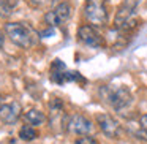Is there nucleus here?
Masks as SVG:
<instances>
[{"label":"nucleus","instance_id":"ddd939ff","mask_svg":"<svg viewBox=\"0 0 147 144\" xmlns=\"http://www.w3.org/2000/svg\"><path fill=\"white\" fill-rule=\"evenodd\" d=\"M74 144H98V141H96L93 136H90V135H86V136L78 138V139L74 141Z\"/></svg>","mask_w":147,"mask_h":144},{"label":"nucleus","instance_id":"f8f14e48","mask_svg":"<svg viewBox=\"0 0 147 144\" xmlns=\"http://www.w3.org/2000/svg\"><path fill=\"white\" fill-rule=\"evenodd\" d=\"M18 3H19V0H0V16L8 18L18 7Z\"/></svg>","mask_w":147,"mask_h":144},{"label":"nucleus","instance_id":"0eeeda50","mask_svg":"<svg viewBox=\"0 0 147 144\" xmlns=\"http://www.w3.org/2000/svg\"><path fill=\"white\" fill-rule=\"evenodd\" d=\"M67 130L73 135H79V136H86V135H90L93 130V124L90 119H87L86 116L82 114H73L68 117L67 120Z\"/></svg>","mask_w":147,"mask_h":144},{"label":"nucleus","instance_id":"7ed1b4c3","mask_svg":"<svg viewBox=\"0 0 147 144\" xmlns=\"http://www.w3.org/2000/svg\"><path fill=\"white\" fill-rule=\"evenodd\" d=\"M103 98L115 109V111H122V109L128 108L133 101V95L125 86L120 87H103Z\"/></svg>","mask_w":147,"mask_h":144},{"label":"nucleus","instance_id":"6e6552de","mask_svg":"<svg viewBox=\"0 0 147 144\" xmlns=\"http://www.w3.org/2000/svg\"><path fill=\"white\" fill-rule=\"evenodd\" d=\"M96 124L105 136L117 139L122 135V125L109 114H96Z\"/></svg>","mask_w":147,"mask_h":144},{"label":"nucleus","instance_id":"2eb2a0df","mask_svg":"<svg viewBox=\"0 0 147 144\" xmlns=\"http://www.w3.org/2000/svg\"><path fill=\"white\" fill-rule=\"evenodd\" d=\"M5 32H2V30H0V48H2V46H3V43H5Z\"/></svg>","mask_w":147,"mask_h":144},{"label":"nucleus","instance_id":"f257e3e1","mask_svg":"<svg viewBox=\"0 0 147 144\" xmlns=\"http://www.w3.org/2000/svg\"><path fill=\"white\" fill-rule=\"evenodd\" d=\"M3 32L13 45L24 49L33 46L36 41V32L26 22H7Z\"/></svg>","mask_w":147,"mask_h":144},{"label":"nucleus","instance_id":"423d86ee","mask_svg":"<svg viewBox=\"0 0 147 144\" xmlns=\"http://www.w3.org/2000/svg\"><path fill=\"white\" fill-rule=\"evenodd\" d=\"M78 40H79L82 45L89 46V48H101L105 45V40H103L101 33L96 30V27L90 26V24H84L79 27L78 30Z\"/></svg>","mask_w":147,"mask_h":144},{"label":"nucleus","instance_id":"9b49d317","mask_svg":"<svg viewBox=\"0 0 147 144\" xmlns=\"http://www.w3.org/2000/svg\"><path fill=\"white\" fill-rule=\"evenodd\" d=\"M19 138L22 141H33V139H36L38 138V131H36V128L35 127H32V125H24V127H21L19 128Z\"/></svg>","mask_w":147,"mask_h":144},{"label":"nucleus","instance_id":"20e7f679","mask_svg":"<svg viewBox=\"0 0 147 144\" xmlns=\"http://www.w3.org/2000/svg\"><path fill=\"white\" fill-rule=\"evenodd\" d=\"M49 78L55 84H65V82H70V81L82 79L79 71H68L67 65L60 59H54L52 60L51 68H49Z\"/></svg>","mask_w":147,"mask_h":144},{"label":"nucleus","instance_id":"4468645a","mask_svg":"<svg viewBox=\"0 0 147 144\" xmlns=\"http://www.w3.org/2000/svg\"><path fill=\"white\" fill-rule=\"evenodd\" d=\"M139 125H141V128H142L144 131H147V112L139 117Z\"/></svg>","mask_w":147,"mask_h":144},{"label":"nucleus","instance_id":"1a4fd4ad","mask_svg":"<svg viewBox=\"0 0 147 144\" xmlns=\"http://www.w3.org/2000/svg\"><path fill=\"white\" fill-rule=\"evenodd\" d=\"M21 116H22V106L16 100L0 105V120L5 125H14Z\"/></svg>","mask_w":147,"mask_h":144},{"label":"nucleus","instance_id":"39448f33","mask_svg":"<svg viewBox=\"0 0 147 144\" xmlns=\"http://www.w3.org/2000/svg\"><path fill=\"white\" fill-rule=\"evenodd\" d=\"M71 5L70 2H60L54 10L48 11L45 14V24H48V27H59L62 24L68 22V19L71 18Z\"/></svg>","mask_w":147,"mask_h":144},{"label":"nucleus","instance_id":"9d476101","mask_svg":"<svg viewBox=\"0 0 147 144\" xmlns=\"http://www.w3.org/2000/svg\"><path fill=\"white\" fill-rule=\"evenodd\" d=\"M24 119H26V122L29 125H32V127L36 128V127H40V125H45L46 114L43 111H40V109H36V108H30L29 111H26Z\"/></svg>","mask_w":147,"mask_h":144},{"label":"nucleus","instance_id":"f03ea898","mask_svg":"<svg viewBox=\"0 0 147 144\" xmlns=\"http://www.w3.org/2000/svg\"><path fill=\"white\" fill-rule=\"evenodd\" d=\"M86 19L93 27H103L108 24L109 11H108V0H86L84 7Z\"/></svg>","mask_w":147,"mask_h":144}]
</instances>
